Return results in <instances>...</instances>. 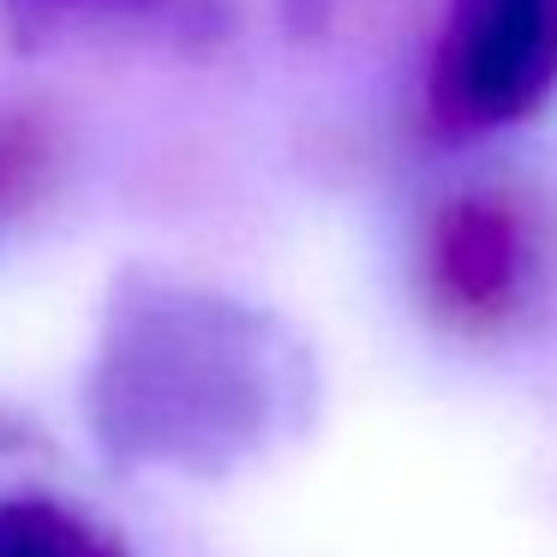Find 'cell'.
<instances>
[{"mask_svg": "<svg viewBox=\"0 0 557 557\" xmlns=\"http://www.w3.org/2000/svg\"><path fill=\"white\" fill-rule=\"evenodd\" d=\"M228 0H0V25L18 49H54L78 37H157L210 49L228 37Z\"/></svg>", "mask_w": 557, "mask_h": 557, "instance_id": "obj_3", "label": "cell"}, {"mask_svg": "<svg viewBox=\"0 0 557 557\" xmlns=\"http://www.w3.org/2000/svg\"><path fill=\"white\" fill-rule=\"evenodd\" d=\"M533 282V216L509 193H456L425 222V288L461 330L516 318Z\"/></svg>", "mask_w": 557, "mask_h": 557, "instance_id": "obj_2", "label": "cell"}, {"mask_svg": "<svg viewBox=\"0 0 557 557\" xmlns=\"http://www.w3.org/2000/svg\"><path fill=\"white\" fill-rule=\"evenodd\" d=\"M557 90V0H449L432 61V121L480 138L528 121Z\"/></svg>", "mask_w": 557, "mask_h": 557, "instance_id": "obj_1", "label": "cell"}, {"mask_svg": "<svg viewBox=\"0 0 557 557\" xmlns=\"http://www.w3.org/2000/svg\"><path fill=\"white\" fill-rule=\"evenodd\" d=\"M61 169V133L37 109H0V228L25 216Z\"/></svg>", "mask_w": 557, "mask_h": 557, "instance_id": "obj_4", "label": "cell"}]
</instances>
